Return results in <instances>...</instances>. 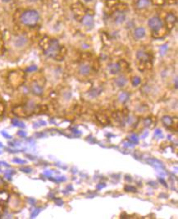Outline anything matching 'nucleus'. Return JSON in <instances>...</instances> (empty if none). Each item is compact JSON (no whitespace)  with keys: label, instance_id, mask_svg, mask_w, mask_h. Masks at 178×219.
<instances>
[{"label":"nucleus","instance_id":"obj_3","mask_svg":"<svg viewBox=\"0 0 178 219\" xmlns=\"http://www.w3.org/2000/svg\"><path fill=\"white\" fill-rule=\"evenodd\" d=\"M36 109V105L33 101H29L25 105L16 106L13 109V113L17 117H27L31 116Z\"/></svg>","mask_w":178,"mask_h":219},{"label":"nucleus","instance_id":"obj_28","mask_svg":"<svg viewBox=\"0 0 178 219\" xmlns=\"http://www.w3.org/2000/svg\"><path fill=\"white\" fill-rule=\"evenodd\" d=\"M167 44H163V45H162L160 47V54L162 55V56H163V55L165 54L166 53H167Z\"/></svg>","mask_w":178,"mask_h":219},{"label":"nucleus","instance_id":"obj_35","mask_svg":"<svg viewBox=\"0 0 178 219\" xmlns=\"http://www.w3.org/2000/svg\"><path fill=\"white\" fill-rule=\"evenodd\" d=\"M18 135H20L21 137H26V132L24 130H19L18 132Z\"/></svg>","mask_w":178,"mask_h":219},{"label":"nucleus","instance_id":"obj_23","mask_svg":"<svg viewBox=\"0 0 178 219\" xmlns=\"http://www.w3.org/2000/svg\"><path fill=\"white\" fill-rule=\"evenodd\" d=\"M101 91H102V89H100V88H97V89H94V90L89 92V95L91 96V97H96L99 94H100Z\"/></svg>","mask_w":178,"mask_h":219},{"label":"nucleus","instance_id":"obj_46","mask_svg":"<svg viewBox=\"0 0 178 219\" xmlns=\"http://www.w3.org/2000/svg\"><path fill=\"white\" fill-rule=\"evenodd\" d=\"M30 1H36V0H30Z\"/></svg>","mask_w":178,"mask_h":219},{"label":"nucleus","instance_id":"obj_18","mask_svg":"<svg viewBox=\"0 0 178 219\" xmlns=\"http://www.w3.org/2000/svg\"><path fill=\"white\" fill-rule=\"evenodd\" d=\"M150 0H138L137 1V8L140 9H144L150 6Z\"/></svg>","mask_w":178,"mask_h":219},{"label":"nucleus","instance_id":"obj_40","mask_svg":"<svg viewBox=\"0 0 178 219\" xmlns=\"http://www.w3.org/2000/svg\"><path fill=\"white\" fill-rule=\"evenodd\" d=\"M175 87L177 88V79H175Z\"/></svg>","mask_w":178,"mask_h":219},{"label":"nucleus","instance_id":"obj_27","mask_svg":"<svg viewBox=\"0 0 178 219\" xmlns=\"http://www.w3.org/2000/svg\"><path fill=\"white\" fill-rule=\"evenodd\" d=\"M124 190L126 191H128V192H136V189L134 186H130V185L126 186L125 188H124Z\"/></svg>","mask_w":178,"mask_h":219},{"label":"nucleus","instance_id":"obj_32","mask_svg":"<svg viewBox=\"0 0 178 219\" xmlns=\"http://www.w3.org/2000/svg\"><path fill=\"white\" fill-rule=\"evenodd\" d=\"M13 162L16 163H19V164H24V163H26V160H22V159H20V158H14V159H13Z\"/></svg>","mask_w":178,"mask_h":219},{"label":"nucleus","instance_id":"obj_41","mask_svg":"<svg viewBox=\"0 0 178 219\" xmlns=\"http://www.w3.org/2000/svg\"><path fill=\"white\" fill-rule=\"evenodd\" d=\"M2 1L3 3H9V2H11L12 0H2Z\"/></svg>","mask_w":178,"mask_h":219},{"label":"nucleus","instance_id":"obj_17","mask_svg":"<svg viewBox=\"0 0 178 219\" xmlns=\"http://www.w3.org/2000/svg\"><path fill=\"white\" fill-rule=\"evenodd\" d=\"M109 70L111 74H117L121 71V66L119 63H111L109 66Z\"/></svg>","mask_w":178,"mask_h":219},{"label":"nucleus","instance_id":"obj_10","mask_svg":"<svg viewBox=\"0 0 178 219\" xmlns=\"http://www.w3.org/2000/svg\"><path fill=\"white\" fill-rule=\"evenodd\" d=\"M91 72V67L87 63H82L79 67V72L83 76H87Z\"/></svg>","mask_w":178,"mask_h":219},{"label":"nucleus","instance_id":"obj_6","mask_svg":"<svg viewBox=\"0 0 178 219\" xmlns=\"http://www.w3.org/2000/svg\"><path fill=\"white\" fill-rule=\"evenodd\" d=\"M81 22H82V24L84 25L87 29H89V30H91L94 26V18L91 15H89V14L85 15V17L82 18Z\"/></svg>","mask_w":178,"mask_h":219},{"label":"nucleus","instance_id":"obj_21","mask_svg":"<svg viewBox=\"0 0 178 219\" xmlns=\"http://www.w3.org/2000/svg\"><path fill=\"white\" fill-rule=\"evenodd\" d=\"M12 124H13L14 126H17V127H20V128H25V123L22 122V121L18 120V118H13L12 120Z\"/></svg>","mask_w":178,"mask_h":219},{"label":"nucleus","instance_id":"obj_24","mask_svg":"<svg viewBox=\"0 0 178 219\" xmlns=\"http://www.w3.org/2000/svg\"><path fill=\"white\" fill-rule=\"evenodd\" d=\"M140 82H141V80H140V78L138 77V76L133 77L132 80H131V83H132L133 86H138V85L140 84Z\"/></svg>","mask_w":178,"mask_h":219},{"label":"nucleus","instance_id":"obj_30","mask_svg":"<svg viewBox=\"0 0 178 219\" xmlns=\"http://www.w3.org/2000/svg\"><path fill=\"white\" fill-rule=\"evenodd\" d=\"M20 170L23 171V172H25V173H31V171H32V168L29 167H22L20 168Z\"/></svg>","mask_w":178,"mask_h":219},{"label":"nucleus","instance_id":"obj_25","mask_svg":"<svg viewBox=\"0 0 178 219\" xmlns=\"http://www.w3.org/2000/svg\"><path fill=\"white\" fill-rule=\"evenodd\" d=\"M40 211H41V208H36L35 210H33V213H31V218H35V217H36L37 216L39 215V213H40Z\"/></svg>","mask_w":178,"mask_h":219},{"label":"nucleus","instance_id":"obj_34","mask_svg":"<svg viewBox=\"0 0 178 219\" xmlns=\"http://www.w3.org/2000/svg\"><path fill=\"white\" fill-rule=\"evenodd\" d=\"M1 134H2V135L4 138H6V139H12V136L10 135L9 134H8V133L6 132V131H4V130H3L2 132H1Z\"/></svg>","mask_w":178,"mask_h":219},{"label":"nucleus","instance_id":"obj_13","mask_svg":"<svg viewBox=\"0 0 178 219\" xmlns=\"http://www.w3.org/2000/svg\"><path fill=\"white\" fill-rule=\"evenodd\" d=\"M10 195L5 190H0V204H6L9 201Z\"/></svg>","mask_w":178,"mask_h":219},{"label":"nucleus","instance_id":"obj_19","mask_svg":"<svg viewBox=\"0 0 178 219\" xmlns=\"http://www.w3.org/2000/svg\"><path fill=\"white\" fill-rule=\"evenodd\" d=\"M96 117H97L99 122L103 125H107V124L109 123V117H107L105 114H97Z\"/></svg>","mask_w":178,"mask_h":219},{"label":"nucleus","instance_id":"obj_29","mask_svg":"<svg viewBox=\"0 0 178 219\" xmlns=\"http://www.w3.org/2000/svg\"><path fill=\"white\" fill-rule=\"evenodd\" d=\"M154 136L157 137L158 139L159 138H162L163 137V133H162V130L160 129H156L155 131H154Z\"/></svg>","mask_w":178,"mask_h":219},{"label":"nucleus","instance_id":"obj_8","mask_svg":"<svg viewBox=\"0 0 178 219\" xmlns=\"http://www.w3.org/2000/svg\"><path fill=\"white\" fill-rule=\"evenodd\" d=\"M136 58L140 63H146L150 61V55L147 52L143 51V50H140V51L137 52Z\"/></svg>","mask_w":178,"mask_h":219},{"label":"nucleus","instance_id":"obj_4","mask_svg":"<svg viewBox=\"0 0 178 219\" xmlns=\"http://www.w3.org/2000/svg\"><path fill=\"white\" fill-rule=\"evenodd\" d=\"M149 26L153 31H159L162 26H163V22L162 20L158 17H154L149 20Z\"/></svg>","mask_w":178,"mask_h":219},{"label":"nucleus","instance_id":"obj_42","mask_svg":"<svg viewBox=\"0 0 178 219\" xmlns=\"http://www.w3.org/2000/svg\"><path fill=\"white\" fill-rule=\"evenodd\" d=\"M146 135H148V132H146V133H145V134L143 136H142V138H145V136H146Z\"/></svg>","mask_w":178,"mask_h":219},{"label":"nucleus","instance_id":"obj_45","mask_svg":"<svg viewBox=\"0 0 178 219\" xmlns=\"http://www.w3.org/2000/svg\"><path fill=\"white\" fill-rule=\"evenodd\" d=\"M85 1H86V2H88V1H90V0H85Z\"/></svg>","mask_w":178,"mask_h":219},{"label":"nucleus","instance_id":"obj_36","mask_svg":"<svg viewBox=\"0 0 178 219\" xmlns=\"http://www.w3.org/2000/svg\"><path fill=\"white\" fill-rule=\"evenodd\" d=\"M27 200H28L29 203H30L31 204H32V205L33 204H35V202H36L35 201V199H33V198H28V199H27Z\"/></svg>","mask_w":178,"mask_h":219},{"label":"nucleus","instance_id":"obj_14","mask_svg":"<svg viewBox=\"0 0 178 219\" xmlns=\"http://www.w3.org/2000/svg\"><path fill=\"white\" fill-rule=\"evenodd\" d=\"M162 122L164 125V126L167 128H170L171 126H173L174 122H173V118L170 116L167 115V116H163V118H162Z\"/></svg>","mask_w":178,"mask_h":219},{"label":"nucleus","instance_id":"obj_38","mask_svg":"<svg viewBox=\"0 0 178 219\" xmlns=\"http://www.w3.org/2000/svg\"><path fill=\"white\" fill-rule=\"evenodd\" d=\"M150 123H151V120H150V118H147V119L145 120V125L146 124H148L147 126H149Z\"/></svg>","mask_w":178,"mask_h":219},{"label":"nucleus","instance_id":"obj_5","mask_svg":"<svg viewBox=\"0 0 178 219\" xmlns=\"http://www.w3.org/2000/svg\"><path fill=\"white\" fill-rule=\"evenodd\" d=\"M146 162H147L150 166L155 167V168H156L159 171H164V170H165V167H164L163 163H162L161 161L156 159V158H148L147 160H146Z\"/></svg>","mask_w":178,"mask_h":219},{"label":"nucleus","instance_id":"obj_12","mask_svg":"<svg viewBox=\"0 0 178 219\" xmlns=\"http://www.w3.org/2000/svg\"><path fill=\"white\" fill-rule=\"evenodd\" d=\"M113 19L117 24H122L126 19V15L122 12H116L113 15Z\"/></svg>","mask_w":178,"mask_h":219},{"label":"nucleus","instance_id":"obj_2","mask_svg":"<svg viewBox=\"0 0 178 219\" xmlns=\"http://www.w3.org/2000/svg\"><path fill=\"white\" fill-rule=\"evenodd\" d=\"M39 21V13L34 9H29L22 13L21 16V22L23 25L29 27H34L38 24Z\"/></svg>","mask_w":178,"mask_h":219},{"label":"nucleus","instance_id":"obj_9","mask_svg":"<svg viewBox=\"0 0 178 219\" xmlns=\"http://www.w3.org/2000/svg\"><path fill=\"white\" fill-rule=\"evenodd\" d=\"M176 22V17L173 13H168L166 17V23L169 28H172L175 23Z\"/></svg>","mask_w":178,"mask_h":219},{"label":"nucleus","instance_id":"obj_16","mask_svg":"<svg viewBox=\"0 0 178 219\" xmlns=\"http://www.w3.org/2000/svg\"><path fill=\"white\" fill-rule=\"evenodd\" d=\"M115 83L118 87H124L127 83V79H126V76L122 75V76H119L116 78Z\"/></svg>","mask_w":178,"mask_h":219},{"label":"nucleus","instance_id":"obj_33","mask_svg":"<svg viewBox=\"0 0 178 219\" xmlns=\"http://www.w3.org/2000/svg\"><path fill=\"white\" fill-rule=\"evenodd\" d=\"M5 112V105L3 103L0 102V116L3 115Z\"/></svg>","mask_w":178,"mask_h":219},{"label":"nucleus","instance_id":"obj_20","mask_svg":"<svg viewBox=\"0 0 178 219\" xmlns=\"http://www.w3.org/2000/svg\"><path fill=\"white\" fill-rule=\"evenodd\" d=\"M129 96L130 95H129V94L127 93V92L123 91L120 94L119 96H118V100H119L120 102L122 103V104H125V103L128 100Z\"/></svg>","mask_w":178,"mask_h":219},{"label":"nucleus","instance_id":"obj_39","mask_svg":"<svg viewBox=\"0 0 178 219\" xmlns=\"http://www.w3.org/2000/svg\"><path fill=\"white\" fill-rule=\"evenodd\" d=\"M159 181H160L161 182L163 183V186H167V185L166 184V181L164 180H163V178H160V179H159Z\"/></svg>","mask_w":178,"mask_h":219},{"label":"nucleus","instance_id":"obj_22","mask_svg":"<svg viewBox=\"0 0 178 219\" xmlns=\"http://www.w3.org/2000/svg\"><path fill=\"white\" fill-rule=\"evenodd\" d=\"M129 140H130L131 143L134 144V145H135V144H138L139 143V138H138V135H137L136 134L130 135V136H129Z\"/></svg>","mask_w":178,"mask_h":219},{"label":"nucleus","instance_id":"obj_1","mask_svg":"<svg viewBox=\"0 0 178 219\" xmlns=\"http://www.w3.org/2000/svg\"><path fill=\"white\" fill-rule=\"evenodd\" d=\"M43 53L48 58L58 59L61 55L62 47L57 39H48L45 46H43Z\"/></svg>","mask_w":178,"mask_h":219},{"label":"nucleus","instance_id":"obj_44","mask_svg":"<svg viewBox=\"0 0 178 219\" xmlns=\"http://www.w3.org/2000/svg\"><path fill=\"white\" fill-rule=\"evenodd\" d=\"M2 217V213H1V212H0V217Z\"/></svg>","mask_w":178,"mask_h":219},{"label":"nucleus","instance_id":"obj_31","mask_svg":"<svg viewBox=\"0 0 178 219\" xmlns=\"http://www.w3.org/2000/svg\"><path fill=\"white\" fill-rule=\"evenodd\" d=\"M36 70H37L36 66L33 65V66H30V67H27V68H26V72H35Z\"/></svg>","mask_w":178,"mask_h":219},{"label":"nucleus","instance_id":"obj_11","mask_svg":"<svg viewBox=\"0 0 178 219\" xmlns=\"http://www.w3.org/2000/svg\"><path fill=\"white\" fill-rule=\"evenodd\" d=\"M26 43H27V39L25 36H22V35L16 37V39H14V44L18 48L23 47V46L26 45Z\"/></svg>","mask_w":178,"mask_h":219},{"label":"nucleus","instance_id":"obj_15","mask_svg":"<svg viewBox=\"0 0 178 219\" xmlns=\"http://www.w3.org/2000/svg\"><path fill=\"white\" fill-rule=\"evenodd\" d=\"M145 30L143 27H138L134 31V36L137 39H142L145 37Z\"/></svg>","mask_w":178,"mask_h":219},{"label":"nucleus","instance_id":"obj_26","mask_svg":"<svg viewBox=\"0 0 178 219\" xmlns=\"http://www.w3.org/2000/svg\"><path fill=\"white\" fill-rule=\"evenodd\" d=\"M13 174H15V171H13V170H8V171H7L6 172H5V177H6L7 179H8V180H11V177Z\"/></svg>","mask_w":178,"mask_h":219},{"label":"nucleus","instance_id":"obj_43","mask_svg":"<svg viewBox=\"0 0 178 219\" xmlns=\"http://www.w3.org/2000/svg\"><path fill=\"white\" fill-rule=\"evenodd\" d=\"M3 144L0 142V148H3Z\"/></svg>","mask_w":178,"mask_h":219},{"label":"nucleus","instance_id":"obj_37","mask_svg":"<svg viewBox=\"0 0 178 219\" xmlns=\"http://www.w3.org/2000/svg\"><path fill=\"white\" fill-rule=\"evenodd\" d=\"M55 202H56V204H58V205H60V206H61V205H63V200H61V199H56V200H55Z\"/></svg>","mask_w":178,"mask_h":219},{"label":"nucleus","instance_id":"obj_7","mask_svg":"<svg viewBox=\"0 0 178 219\" xmlns=\"http://www.w3.org/2000/svg\"><path fill=\"white\" fill-rule=\"evenodd\" d=\"M31 91L36 96H41L43 93V89L36 81H33L31 85Z\"/></svg>","mask_w":178,"mask_h":219}]
</instances>
